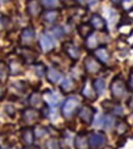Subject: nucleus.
<instances>
[{
	"mask_svg": "<svg viewBox=\"0 0 133 149\" xmlns=\"http://www.w3.org/2000/svg\"><path fill=\"white\" fill-rule=\"evenodd\" d=\"M81 105V100L77 97H68L62 104V115L66 119H71V117L76 114V111L78 110Z\"/></svg>",
	"mask_w": 133,
	"mask_h": 149,
	"instance_id": "obj_1",
	"label": "nucleus"
},
{
	"mask_svg": "<svg viewBox=\"0 0 133 149\" xmlns=\"http://www.w3.org/2000/svg\"><path fill=\"white\" fill-rule=\"evenodd\" d=\"M110 89H111L112 97L115 99H120V98H122L125 95V93H126V82L122 79L121 76H117V77H115L112 79Z\"/></svg>",
	"mask_w": 133,
	"mask_h": 149,
	"instance_id": "obj_2",
	"label": "nucleus"
},
{
	"mask_svg": "<svg viewBox=\"0 0 133 149\" xmlns=\"http://www.w3.org/2000/svg\"><path fill=\"white\" fill-rule=\"evenodd\" d=\"M106 143V137L101 132H93L88 138V146L92 149H99Z\"/></svg>",
	"mask_w": 133,
	"mask_h": 149,
	"instance_id": "obj_3",
	"label": "nucleus"
},
{
	"mask_svg": "<svg viewBox=\"0 0 133 149\" xmlns=\"http://www.w3.org/2000/svg\"><path fill=\"white\" fill-rule=\"evenodd\" d=\"M64 50H65V53L67 54V56H68L70 59L75 60V61H77V60L81 58L82 52H81L79 47H77V45H76L75 43H72V42L65 43V44H64Z\"/></svg>",
	"mask_w": 133,
	"mask_h": 149,
	"instance_id": "obj_4",
	"label": "nucleus"
},
{
	"mask_svg": "<svg viewBox=\"0 0 133 149\" xmlns=\"http://www.w3.org/2000/svg\"><path fill=\"white\" fill-rule=\"evenodd\" d=\"M40 47L45 53L53 50L54 47H55L54 37L52 34H49V33H43L40 36Z\"/></svg>",
	"mask_w": 133,
	"mask_h": 149,
	"instance_id": "obj_5",
	"label": "nucleus"
},
{
	"mask_svg": "<svg viewBox=\"0 0 133 149\" xmlns=\"http://www.w3.org/2000/svg\"><path fill=\"white\" fill-rule=\"evenodd\" d=\"M101 65L98 60H95V58L93 56H88L84 60V70L88 73H95L98 71H100Z\"/></svg>",
	"mask_w": 133,
	"mask_h": 149,
	"instance_id": "obj_6",
	"label": "nucleus"
},
{
	"mask_svg": "<svg viewBox=\"0 0 133 149\" xmlns=\"http://www.w3.org/2000/svg\"><path fill=\"white\" fill-rule=\"evenodd\" d=\"M44 99H45L47 104L49 105V107H52V108L58 107L59 103L61 102L60 95L54 91H47L45 93H44Z\"/></svg>",
	"mask_w": 133,
	"mask_h": 149,
	"instance_id": "obj_7",
	"label": "nucleus"
},
{
	"mask_svg": "<svg viewBox=\"0 0 133 149\" xmlns=\"http://www.w3.org/2000/svg\"><path fill=\"white\" fill-rule=\"evenodd\" d=\"M78 115H79V119L84 123H91L92 120H93V116H94V110L91 107L86 105V107H83L81 109Z\"/></svg>",
	"mask_w": 133,
	"mask_h": 149,
	"instance_id": "obj_8",
	"label": "nucleus"
},
{
	"mask_svg": "<svg viewBox=\"0 0 133 149\" xmlns=\"http://www.w3.org/2000/svg\"><path fill=\"white\" fill-rule=\"evenodd\" d=\"M34 29L32 27H27V28H24L22 31V33H21V43L22 44H31L33 40H34Z\"/></svg>",
	"mask_w": 133,
	"mask_h": 149,
	"instance_id": "obj_9",
	"label": "nucleus"
},
{
	"mask_svg": "<svg viewBox=\"0 0 133 149\" xmlns=\"http://www.w3.org/2000/svg\"><path fill=\"white\" fill-rule=\"evenodd\" d=\"M27 11L31 16H38L42 12V5L38 0H29L27 4Z\"/></svg>",
	"mask_w": 133,
	"mask_h": 149,
	"instance_id": "obj_10",
	"label": "nucleus"
},
{
	"mask_svg": "<svg viewBox=\"0 0 133 149\" xmlns=\"http://www.w3.org/2000/svg\"><path fill=\"white\" fill-rule=\"evenodd\" d=\"M47 77H48V79H49L52 83H59L60 81L62 79V73H61V71H59L58 69H55V67H52V69L48 70Z\"/></svg>",
	"mask_w": 133,
	"mask_h": 149,
	"instance_id": "obj_11",
	"label": "nucleus"
},
{
	"mask_svg": "<svg viewBox=\"0 0 133 149\" xmlns=\"http://www.w3.org/2000/svg\"><path fill=\"white\" fill-rule=\"evenodd\" d=\"M95 58L98 60H100L101 63H109L110 61V54L107 52V49L105 47H100V48H97L95 49Z\"/></svg>",
	"mask_w": 133,
	"mask_h": 149,
	"instance_id": "obj_12",
	"label": "nucleus"
},
{
	"mask_svg": "<svg viewBox=\"0 0 133 149\" xmlns=\"http://www.w3.org/2000/svg\"><path fill=\"white\" fill-rule=\"evenodd\" d=\"M91 26L95 29H104L106 22L100 15H93V17L91 18Z\"/></svg>",
	"mask_w": 133,
	"mask_h": 149,
	"instance_id": "obj_13",
	"label": "nucleus"
},
{
	"mask_svg": "<svg viewBox=\"0 0 133 149\" xmlns=\"http://www.w3.org/2000/svg\"><path fill=\"white\" fill-rule=\"evenodd\" d=\"M92 86H93V88H94V91H95L97 94H103L105 88H106V82H105L104 78L99 77V78L93 81V84Z\"/></svg>",
	"mask_w": 133,
	"mask_h": 149,
	"instance_id": "obj_14",
	"label": "nucleus"
},
{
	"mask_svg": "<svg viewBox=\"0 0 133 149\" xmlns=\"http://www.w3.org/2000/svg\"><path fill=\"white\" fill-rule=\"evenodd\" d=\"M38 119V111L34 109H26L23 111V120L27 123H32Z\"/></svg>",
	"mask_w": 133,
	"mask_h": 149,
	"instance_id": "obj_15",
	"label": "nucleus"
},
{
	"mask_svg": "<svg viewBox=\"0 0 133 149\" xmlns=\"http://www.w3.org/2000/svg\"><path fill=\"white\" fill-rule=\"evenodd\" d=\"M82 94H83L87 99H89V100H94V99L97 98V93L94 91L93 86L89 84V82H87L83 87V91H82Z\"/></svg>",
	"mask_w": 133,
	"mask_h": 149,
	"instance_id": "obj_16",
	"label": "nucleus"
},
{
	"mask_svg": "<svg viewBox=\"0 0 133 149\" xmlns=\"http://www.w3.org/2000/svg\"><path fill=\"white\" fill-rule=\"evenodd\" d=\"M75 89V82L71 77H66L61 82V91L64 93H70Z\"/></svg>",
	"mask_w": 133,
	"mask_h": 149,
	"instance_id": "obj_17",
	"label": "nucleus"
},
{
	"mask_svg": "<svg viewBox=\"0 0 133 149\" xmlns=\"http://www.w3.org/2000/svg\"><path fill=\"white\" fill-rule=\"evenodd\" d=\"M86 47L88 49H95L98 48V36L95 33H91L88 37H86Z\"/></svg>",
	"mask_w": 133,
	"mask_h": 149,
	"instance_id": "obj_18",
	"label": "nucleus"
},
{
	"mask_svg": "<svg viewBox=\"0 0 133 149\" xmlns=\"http://www.w3.org/2000/svg\"><path fill=\"white\" fill-rule=\"evenodd\" d=\"M22 139L27 146H32L34 141V133L31 128H24L22 131Z\"/></svg>",
	"mask_w": 133,
	"mask_h": 149,
	"instance_id": "obj_19",
	"label": "nucleus"
},
{
	"mask_svg": "<svg viewBox=\"0 0 133 149\" xmlns=\"http://www.w3.org/2000/svg\"><path fill=\"white\" fill-rule=\"evenodd\" d=\"M88 146V139L86 138V136L83 134H78L75 138V147L77 149H86Z\"/></svg>",
	"mask_w": 133,
	"mask_h": 149,
	"instance_id": "obj_20",
	"label": "nucleus"
},
{
	"mask_svg": "<svg viewBox=\"0 0 133 149\" xmlns=\"http://www.w3.org/2000/svg\"><path fill=\"white\" fill-rule=\"evenodd\" d=\"M42 103H43V98H42V95L39 94V93H33V94L29 97V104H31V107L39 108L40 105H42Z\"/></svg>",
	"mask_w": 133,
	"mask_h": 149,
	"instance_id": "obj_21",
	"label": "nucleus"
},
{
	"mask_svg": "<svg viewBox=\"0 0 133 149\" xmlns=\"http://www.w3.org/2000/svg\"><path fill=\"white\" fill-rule=\"evenodd\" d=\"M104 119H105V115L104 114H101V113H97V114H94V116H93V120H92V122H93V126L94 127H103V125H104Z\"/></svg>",
	"mask_w": 133,
	"mask_h": 149,
	"instance_id": "obj_22",
	"label": "nucleus"
},
{
	"mask_svg": "<svg viewBox=\"0 0 133 149\" xmlns=\"http://www.w3.org/2000/svg\"><path fill=\"white\" fill-rule=\"evenodd\" d=\"M58 16H59V14H58L56 11H54V10H49V11H47L45 14H44V20H45L47 22H49V23H52V22L56 21Z\"/></svg>",
	"mask_w": 133,
	"mask_h": 149,
	"instance_id": "obj_23",
	"label": "nucleus"
},
{
	"mask_svg": "<svg viewBox=\"0 0 133 149\" xmlns=\"http://www.w3.org/2000/svg\"><path fill=\"white\" fill-rule=\"evenodd\" d=\"M40 4L43 6H45L47 9H55L58 8L59 4H60V0H40Z\"/></svg>",
	"mask_w": 133,
	"mask_h": 149,
	"instance_id": "obj_24",
	"label": "nucleus"
},
{
	"mask_svg": "<svg viewBox=\"0 0 133 149\" xmlns=\"http://www.w3.org/2000/svg\"><path fill=\"white\" fill-rule=\"evenodd\" d=\"M53 36L56 39H62L65 36V28L62 26H55L53 28Z\"/></svg>",
	"mask_w": 133,
	"mask_h": 149,
	"instance_id": "obj_25",
	"label": "nucleus"
},
{
	"mask_svg": "<svg viewBox=\"0 0 133 149\" xmlns=\"http://www.w3.org/2000/svg\"><path fill=\"white\" fill-rule=\"evenodd\" d=\"M106 130H110L114 126H115V119L111 116V115H107L105 116V119H104V125H103Z\"/></svg>",
	"mask_w": 133,
	"mask_h": 149,
	"instance_id": "obj_26",
	"label": "nucleus"
},
{
	"mask_svg": "<svg viewBox=\"0 0 133 149\" xmlns=\"http://www.w3.org/2000/svg\"><path fill=\"white\" fill-rule=\"evenodd\" d=\"M121 4L126 11H131L133 9V0H121Z\"/></svg>",
	"mask_w": 133,
	"mask_h": 149,
	"instance_id": "obj_27",
	"label": "nucleus"
},
{
	"mask_svg": "<svg viewBox=\"0 0 133 149\" xmlns=\"http://www.w3.org/2000/svg\"><path fill=\"white\" fill-rule=\"evenodd\" d=\"M47 149H60V146L58 143V141H55V139H50L48 141V143H47Z\"/></svg>",
	"mask_w": 133,
	"mask_h": 149,
	"instance_id": "obj_28",
	"label": "nucleus"
},
{
	"mask_svg": "<svg viewBox=\"0 0 133 149\" xmlns=\"http://www.w3.org/2000/svg\"><path fill=\"white\" fill-rule=\"evenodd\" d=\"M45 133H47V128H44V127H37L36 128V136L38 138H42V137H44L45 136Z\"/></svg>",
	"mask_w": 133,
	"mask_h": 149,
	"instance_id": "obj_29",
	"label": "nucleus"
},
{
	"mask_svg": "<svg viewBox=\"0 0 133 149\" xmlns=\"http://www.w3.org/2000/svg\"><path fill=\"white\" fill-rule=\"evenodd\" d=\"M44 72H45V69H44V66H42L40 64H38L37 66H36V73L38 74V76H43L44 74Z\"/></svg>",
	"mask_w": 133,
	"mask_h": 149,
	"instance_id": "obj_30",
	"label": "nucleus"
},
{
	"mask_svg": "<svg viewBox=\"0 0 133 149\" xmlns=\"http://www.w3.org/2000/svg\"><path fill=\"white\" fill-rule=\"evenodd\" d=\"M6 72H8V67L3 64H0V78H3L6 74Z\"/></svg>",
	"mask_w": 133,
	"mask_h": 149,
	"instance_id": "obj_31",
	"label": "nucleus"
},
{
	"mask_svg": "<svg viewBox=\"0 0 133 149\" xmlns=\"http://www.w3.org/2000/svg\"><path fill=\"white\" fill-rule=\"evenodd\" d=\"M128 87H130V89L133 91V73L130 76V79H128Z\"/></svg>",
	"mask_w": 133,
	"mask_h": 149,
	"instance_id": "obj_32",
	"label": "nucleus"
},
{
	"mask_svg": "<svg viewBox=\"0 0 133 149\" xmlns=\"http://www.w3.org/2000/svg\"><path fill=\"white\" fill-rule=\"evenodd\" d=\"M4 95V87L1 86V83H0V98H1Z\"/></svg>",
	"mask_w": 133,
	"mask_h": 149,
	"instance_id": "obj_33",
	"label": "nucleus"
},
{
	"mask_svg": "<svg viewBox=\"0 0 133 149\" xmlns=\"http://www.w3.org/2000/svg\"><path fill=\"white\" fill-rule=\"evenodd\" d=\"M3 149H16L15 147H11V146H9V147H5V148H3Z\"/></svg>",
	"mask_w": 133,
	"mask_h": 149,
	"instance_id": "obj_34",
	"label": "nucleus"
},
{
	"mask_svg": "<svg viewBox=\"0 0 133 149\" xmlns=\"http://www.w3.org/2000/svg\"><path fill=\"white\" fill-rule=\"evenodd\" d=\"M112 3H115V4H118V3H121V0H111Z\"/></svg>",
	"mask_w": 133,
	"mask_h": 149,
	"instance_id": "obj_35",
	"label": "nucleus"
},
{
	"mask_svg": "<svg viewBox=\"0 0 133 149\" xmlns=\"http://www.w3.org/2000/svg\"><path fill=\"white\" fill-rule=\"evenodd\" d=\"M76 1H78L79 4H82V3H86V0H76Z\"/></svg>",
	"mask_w": 133,
	"mask_h": 149,
	"instance_id": "obj_36",
	"label": "nucleus"
},
{
	"mask_svg": "<svg viewBox=\"0 0 133 149\" xmlns=\"http://www.w3.org/2000/svg\"><path fill=\"white\" fill-rule=\"evenodd\" d=\"M1 3H6V1H9V0H0Z\"/></svg>",
	"mask_w": 133,
	"mask_h": 149,
	"instance_id": "obj_37",
	"label": "nucleus"
},
{
	"mask_svg": "<svg viewBox=\"0 0 133 149\" xmlns=\"http://www.w3.org/2000/svg\"><path fill=\"white\" fill-rule=\"evenodd\" d=\"M26 149H33V148H31V147H29V148H26Z\"/></svg>",
	"mask_w": 133,
	"mask_h": 149,
	"instance_id": "obj_38",
	"label": "nucleus"
},
{
	"mask_svg": "<svg viewBox=\"0 0 133 149\" xmlns=\"http://www.w3.org/2000/svg\"><path fill=\"white\" fill-rule=\"evenodd\" d=\"M66 1H68V0H66Z\"/></svg>",
	"mask_w": 133,
	"mask_h": 149,
	"instance_id": "obj_39",
	"label": "nucleus"
}]
</instances>
